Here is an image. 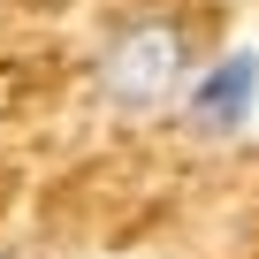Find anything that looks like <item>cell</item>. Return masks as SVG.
<instances>
[{
    "label": "cell",
    "mask_w": 259,
    "mask_h": 259,
    "mask_svg": "<svg viewBox=\"0 0 259 259\" xmlns=\"http://www.w3.org/2000/svg\"><path fill=\"white\" fill-rule=\"evenodd\" d=\"M259 107V54L251 46H229L221 61H206L183 92V122H191V138H236V130L251 122Z\"/></svg>",
    "instance_id": "cell-2"
},
{
    "label": "cell",
    "mask_w": 259,
    "mask_h": 259,
    "mask_svg": "<svg viewBox=\"0 0 259 259\" xmlns=\"http://www.w3.org/2000/svg\"><path fill=\"white\" fill-rule=\"evenodd\" d=\"M92 92L114 114H160L191 92V38L176 16H122L92 54Z\"/></svg>",
    "instance_id": "cell-1"
}]
</instances>
